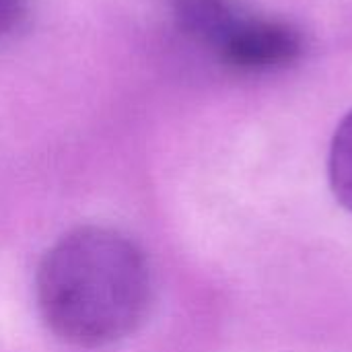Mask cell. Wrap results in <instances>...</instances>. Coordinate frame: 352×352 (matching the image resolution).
<instances>
[{
  "instance_id": "7a4b0ae2",
  "label": "cell",
  "mask_w": 352,
  "mask_h": 352,
  "mask_svg": "<svg viewBox=\"0 0 352 352\" xmlns=\"http://www.w3.org/2000/svg\"><path fill=\"white\" fill-rule=\"evenodd\" d=\"M212 54L239 72H272L301 58L303 35L287 21L241 12Z\"/></svg>"
},
{
  "instance_id": "5b68a950",
  "label": "cell",
  "mask_w": 352,
  "mask_h": 352,
  "mask_svg": "<svg viewBox=\"0 0 352 352\" xmlns=\"http://www.w3.org/2000/svg\"><path fill=\"white\" fill-rule=\"evenodd\" d=\"M25 10V0H0V37L10 33Z\"/></svg>"
},
{
  "instance_id": "3957f363",
  "label": "cell",
  "mask_w": 352,
  "mask_h": 352,
  "mask_svg": "<svg viewBox=\"0 0 352 352\" xmlns=\"http://www.w3.org/2000/svg\"><path fill=\"white\" fill-rule=\"evenodd\" d=\"M173 10L179 31L210 52L243 12L237 0H175Z\"/></svg>"
},
{
  "instance_id": "277c9868",
  "label": "cell",
  "mask_w": 352,
  "mask_h": 352,
  "mask_svg": "<svg viewBox=\"0 0 352 352\" xmlns=\"http://www.w3.org/2000/svg\"><path fill=\"white\" fill-rule=\"evenodd\" d=\"M328 175L336 200L352 212V111L340 122L332 138Z\"/></svg>"
},
{
  "instance_id": "6da1fadb",
  "label": "cell",
  "mask_w": 352,
  "mask_h": 352,
  "mask_svg": "<svg viewBox=\"0 0 352 352\" xmlns=\"http://www.w3.org/2000/svg\"><path fill=\"white\" fill-rule=\"evenodd\" d=\"M35 301L47 330L76 349H103L134 334L153 303L144 252L109 227H78L41 258Z\"/></svg>"
}]
</instances>
